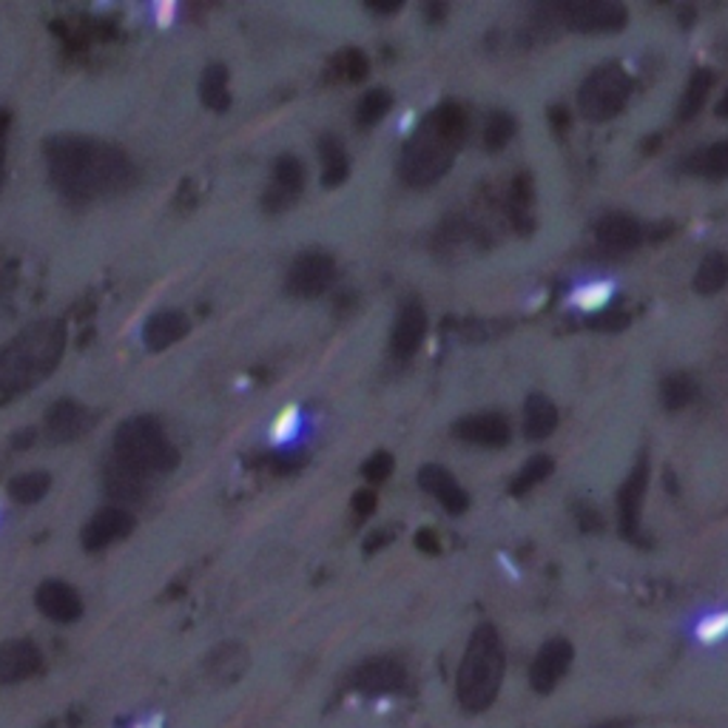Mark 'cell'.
<instances>
[{"label":"cell","mask_w":728,"mask_h":728,"mask_svg":"<svg viewBox=\"0 0 728 728\" xmlns=\"http://www.w3.org/2000/svg\"><path fill=\"white\" fill-rule=\"evenodd\" d=\"M552 470H555V464H552V458H549V456H533V458H529V461H526L524 467H521L519 475L512 478L510 493L515 498L526 496L529 489L538 487L541 481H547L549 475H552Z\"/></svg>","instance_id":"32"},{"label":"cell","mask_w":728,"mask_h":728,"mask_svg":"<svg viewBox=\"0 0 728 728\" xmlns=\"http://www.w3.org/2000/svg\"><path fill=\"white\" fill-rule=\"evenodd\" d=\"M405 666L393 657H373L365 666L356 668L354 689H359L368 698H382V694H393L405 686Z\"/></svg>","instance_id":"17"},{"label":"cell","mask_w":728,"mask_h":728,"mask_svg":"<svg viewBox=\"0 0 728 728\" xmlns=\"http://www.w3.org/2000/svg\"><path fill=\"white\" fill-rule=\"evenodd\" d=\"M558 427V410L544 393H533L524 401V433L529 442H541L552 436Z\"/></svg>","instance_id":"24"},{"label":"cell","mask_w":728,"mask_h":728,"mask_svg":"<svg viewBox=\"0 0 728 728\" xmlns=\"http://www.w3.org/2000/svg\"><path fill=\"white\" fill-rule=\"evenodd\" d=\"M302 186H305V166H302L296 157H291V154L279 157L277 166H273L271 188H268V194H265V208L268 210L288 208V205L299 196Z\"/></svg>","instance_id":"21"},{"label":"cell","mask_w":728,"mask_h":728,"mask_svg":"<svg viewBox=\"0 0 728 728\" xmlns=\"http://www.w3.org/2000/svg\"><path fill=\"white\" fill-rule=\"evenodd\" d=\"M0 291H3V282H0Z\"/></svg>","instance_id":"44"},{"label":"cell","mask_w":728,"mask_h":728,"mask_svg":"<svg viewBox=\"0 0 728 728\" xmlns=\"http://www.w3.org/2000/svg\"><path fill=\"white\" fill-rule=\"evenodd\" d=\"M319 157H322V182L328 188H336L347 180L350 174V157L345 145L339 143L333 135H324L319 140Z\"/></svg>","instance_id":"26"},{"label":"cell","mask_w":728,"mask_h":728,"mask_svg":"<svg viewBox=\"0 0 728 728\" xmlns=\"http://www.w3.org/2000/svg\"><path fill=\"white\" fill-rule=\"evenodd\" d=\"M188 331H191V322H188L186 314H180V310H159L145 322L143 342L149 350L159 354V350H168L180 339H186Z\"/></svg>","instance_id":"23"},{"label":"cell","mask_w":728,"mask_h":728,"mask_svg":"<svg viewBox=\"0 0 728 728\" xmlns=\"http://www.w3.org/2000/svg\"><path fill=\"white\" fill-rule=\"evenodd\" d=\"M629 98H631V77L626 75L624 66L606 63V66L595 68L592 75L580 84L578 108L586 120L603 123L624 112Z\"/></svg>","instance_id":"6"},{"label":"cell","mask_w":728,"mask_h":728,"mask_svg":"<svg viewBox=\"0 0 728 728\" xmlns=\"http://www.w3.org/2000/svg\"><path fill=\"white\" fill-rule=\"evenodd\" d=\"M251 666L248 649L237 640H226L219 643L217 649H210V654L205 657V677H208L214 686H231L237 680L245 677Z\"/></svg>","instance_id":"20"},{"label":"cell","mask_w":728,"mask_h":728,"mask_svg":"<svg viewBox=\"0 0 728 728\" xmlns=\"http://www.w3.org/2000/svg\"><path fill=\"white\" fill-rule=\"evenodd\" d=\"M646 487H649V461L640 458L629 478L617 489V524H621V535L629 541L638 544L640 538V512H643Z\"/></svg>","instance_id":"9"},{"label":"cell","mask_w":728,"mask_h":728,"mask_svg":"<svg viewBox=\"0 0 728 728\" xmlns=\"http://www.w3.org/2000/svg\"><path fill=\"white\" fill-rule=\"evenodd\" d=\"M54 188L72 203L114 196L137 180L135 163L117 145L84 135H54L43 145Z\"/></svg>","instance_id":"1"},{"label":"cell","mask_w":728,"mask_h":728,"mask_svg":"<svg viewBox=\"0 0 728 728\" xmlns=\"http://www.w3.org/2000/svg\"><path fill=\"white\" fill-rule=\"evenodd\" d=\"M698 398V382L689 373H672L661 382V405L668 413L686 410Z\"/></svg>","instance_id":"30"},{"label":"cell","mask_w":728,"mask_h":728,"mask_svg":"<svg viewBox=\"0 0 728 728\" xmlns=\"http://www.w3.org/2000/svg\"><path fill=\"white\" fill-rule=\"evenodd\" d=\"M575 515H578L580 521V529H586V533H598V529H601V515H598L592 507L578 503V507H575Z\"/></svg>","instance_id":"37"},{"label":"cell","mask_w":728,"mask_h":728,"mask_svg":"<svg viewBox=\"0 0 728 728\" xmlns=\"http://www.w3.org/2000/svg\"><path fill=\"white\" fill-rule=\"evenodd\" d=\"M66 350V324L61 319H38L26 324L0 350V407L21 398L54 373Z\"/></svg>","instance_id":"2"},{"label":"cell","mask_w":728,"mask_h":728,"mask_svg":"<svg viewBox=\"0 0 728 728\" xmlns=\"http://www.w3.org/2000/svg\"><path fill=\"white\" fill-rule=\"evenodd\" d=\"M35 603L49 621H58V624H75L77 617L84 615V601L75 586H68L66 580H43L35 592Z\"/></svg>","instance_id":"16"},{"label":"cell","mask_w":728,"mask_h":728,"mask_svg":"<svg viewBox=\"0 0 728 728\" xmlns=\"http://www.w3.org/2000/svg\"><path fill=\"white\" fill-rule=\"evenodd\" d=\"M103 487L105 496L114 501V507L140 503L145 498V493H149V475L135 470V467L120 461V458H112V461L105 464Z\"/></svg>","instance_id":"15"},{"label":"cell","mask_w":728,"mask_h":728,"mask_svg":"<svg viewBox=\"0 0 728 728\" xmlns=\"http://www.w3.org/2000/svg\"><path fill=\"white\" fill-rule=\"evenodd\" d=\"M370 9H375V12H396V9H401V3H387V7H384V3H370Z\"/></svg>","instance_id":"43"},{"label":"cell","mask_w":728,"mask_h":728,"mask_svg":"<svg viewBox=\"0 0 728 728\" xmlns=\"http://www.w3.org/2000/svg\"><path fill=\"white\" fill-rule=\"evenodd\" d=\"M467 137V114L458 103H442L424 117L398 157V174L407 186H433L452 168L456 151Z\"/></svg>","instance_id":"3"},{"label":"cell","mask_w":728,"mask_h":728,"mask_svg":"<svg viewBox=\"0 0 728 728\" xmlns=\"http://www.w3.org/2000/svg\"><path fill=\"white\" fill-rule=\"evenodd\" d=\"M94 424V416L91 410H86L84 405H77L72 398H61L49 407L46 413V436L54 444H66L75 442V438L86 436Z\"/></svg>","instance_id":"11"},{"label":"cell","mask_w":728,"mask_h":728,"mask_svg":"<svg viewBox=\"0 0 728 728\" xmlns=\"http://www.w3.org/2000/svg\"><path fill=\"white\" fill-rule=\"evenodd\" d=\"M424 333H427V310L421 308V302L410 299L405 302V308L398 310L396 324H393V336H391V350L396 359L407 361L413 359L416 350L424 342Z\"/></svg>","instance_id":"14"},{"label":"cell","mask_w":728,"mask_h":728,"mask_svg":"<svg viewBox=\"0 0 728 728\" xmlns=\"http://www.w3.org/2000/svg\"><path fill=\"white\" fill-rule=\"evenodd\" d=\"M728 285V256L720 251H712V254L703 256V263L698 265V273H694V291L700 296H714Z\"/></svg>","instance_id":"27"},{"label":"cell","mask_w":728,"mask_h":728,"mask_svg":"<svg viewBox=\"0 0 728 728\" xmlns=\"http://www.w3.org/2000/svg\"><path fill=\"white\" fill-rule=\"evenodd\" d=\"M595 240L606 251H631L643 242V226L629 214H606L595 222Z\"/></svg>","instance_id":"22"},{"label":"cell","mask_w":728,"mask_h":728,"mask_svg":"<svg viewBox=\"0 0 728 728\" xmlns=\"http://www.w3.org/2000/svg\"><path fill=\"white\" fill-rule=\"evenodd\" d=\"M561 15L572 31H584V35L621 31L629 21L624 3H615V0H575L561 9Z\"/></svg>","instance_id":"8"},{"label":"cell","mask_w":728,"mask_h":728,"mask_svg":"<svg viewBox=\"0 0 728 728\" xmlns=\"http://www.w3.org/2000/svg\"><path fill=\"white\" fill-rule=\"evenodd\" d=\"M114 458H120L145 475H159L171 473L180 461V452L168 442L157 419L135 416L123 421L114 433Z\"/></svg>","instance_id":"5"},{"label":"cell","mask_w":728,"mask_h":728,"mask_svg":"<svg viewBox=\"0 0 728 728\" xmlns=\"http://www.w3.org/2000/svg\"><path fill=\"white\" fill-rule=\"evenodd\" d=\"M416 544H419V549H424V552H438V538L430 529H421L419 535H416Z\"/></svg>","instance_id":"40"},{"label":"cell","mask_w":728,"mask_h":728,"mask_svg":"<svg viewBox=\"0 0 728 728\" xmlns=\"http://www.w3.org/2000/svg\"><path fill=\"white\" fill-rule=\"evenodd\" d=\"M200 98L203 103L208 105L210 112H228V105H231V91H228V68L214 63L203 72L200 77Z\"/></svg>","instance_id":"28"},{"label":"cell","mask_w":728,"mask_h":728,"mask_svg":"<svg viewBox=\"0 0 728 728\" xmlns=\"http://www.w3.org/2000/svg\"><path fill=\"white\" fill-rule=\"evenodd\" d=\"M135 529V515L126 507H103L94 519L86 524L84 529V547L89 552H100V549L112 547L114 541H120Z\"/></svg>","instance_id":"12"},{"label":"cell","mask_w":728,"mask_h":728,"mask_svg":"<svg viewBox=\"0 0 728 728\" xmlns=\"http://www.w3.org/2000/svg\"><path fill=\"white\" fill-rule=\"evenodd\" d=\"M549 120L555 123V128H563V123L570 120V117H566V112H563V108H552V112H549Z\"/></svg>","instance_id":"41"},{"label":"cell","mask_w":728,"mask_h":728,"mask_svg":"<svg viewBox=\"0 0 728 728\" xmlns=\"http://www.w3.org/2000/svg\"><path fill=\"white\" fill-rule=\"evenodd\" d=\"M686 174L703 177V180H723L728 177V140L712 143L706 149L694 151L684 166Z\"/></svg>","instance_id":"25"},{"label":"cell","mask_w":728,"mask_h":728,"mask_svg":"<svg viewBox=\"0 0 728 728\" xmlns=\"http://www.w3.org/2000/svg\"><path fill=\"white\" fill-rule=\"evenodd\" d=\"M393 464H396V461H393L391 452L379 450V452H373V456H370L365 464H361V475H365L368 481H375V484H379V481L391 478Z\"/></svg>","instance_id":"36"},{"label":"cell","mask_w":728,"mask_h":728,"mask_svg":"<svg viewBox=\"0 0 728 728\" xmlns=\"http://www.w3.org/2000/svg\"><path fill=\"white\" fill-rule=\"evenodd\" d=\"M354 510H356V515L368 519L370 512H375V493H370V489H359V493L354 496Z\"/></svg>","instance_id":"38"},{"label":"cell","mask_w":728,"mask_h":728,"mask_svg":"<svg viewBox=\"0 0 728 728\" xmlns=\"http://www.w3.org/2000/svg\"><path fill=\"white\" fill-rule=\"evenodd\" d=\"M456 438L478 447H503L510 442V421L501 413H473L452 424Z\"/></svg>","instance_id":"18"},{"label":"cell","mask_w":728,"mask_h":728,"mask_svg":"<svg viewBox=\"0 0 728 728\" xmlns=\"http://www.w3.org/2000/svg\"><path fill=\"white\" fill-rule=\"evenodd\" d=\"M391 105H393V94L387 89L368 91V94L359 100V105H356V126L359 128L375 126V123L382 120L384 114L391 112Z\"/></svg>","instance_id":"33"},{"label":"cell","mask_w":728,"mask_h":728,"mask_svg":"<svg viewBox=\"0 0 728 728\" xmlns=\"http://www.w3.org/2000/svg\"><path fill=\"white\" fill-rule=\"evenodd\" d=\"M419 487L424 493L436 498L442 503L444 510L450 512V515H461V512L470 507V496H467V489L452 478V473L447 467L442 464H424L419 470Z\"/></svg>","instance_id":"19"},{"label":"cell","mask_w":728,"mask_h":728,"mask_svg":"<svg viewBox=\"0 0 728 728\" xmlns=\"http://www.w3.org/2000/svg\"><path fill=\"white\" fill-rule=\"evenodd\" d=\"M503 668H507V657H503L501 635L493 624H481L467 643L461 666H458V703L473 714L487 712L501 691Z\"/></svg>","instance_id":"4"},{"label":"cell","mask_w":728,"mask_h":728,"mask_svg":"<svg viewBox=\"0 0 728 728\" xmlns=\"http://www.w3.org/2000/svg\"><path fill=\"white\" fill-rule=\"evenodd\" d=\"M714 112H717V117H723V120H726V117H728V91L723 94V100L717 103V108H714Z\"/></svg>","instance_id":"42"},{"label":"cell","mask_w":728,"mask_h":728,"mask_svg":"<svg viewBox=\"0 0 728 728\" xmlns=\"http://www.w3.org/2000/svg\"><path fill=\"white\" fill-rule=\"evenodd\" d=\"M714 86V75L708 68H698L694 75L689 77V84H686L684 98H680V105H677V120L686 123L691 117H698V112L706 105L708 91Z\"/></svg>","instance_id":"29"},{"label":"cell","mask_w":728,"mask_h":728,"mask_svg":"<svg viewBox=\"0 0 728 728\" xmlns=\"http://www.w3.org/2000/svg\"><path fill=\"white\" fill-rule=\"evenodd\" d=\"M336 279V263H333L331 254H322V251H305L302 256H296L288 271L285 288L291 296H299V299H316L322 296L328 288L333 285Z\"/></svg>","instance_id":"7"},{"label":"cell","mask_w":728,"mask_h":728,"mask_svg":"<svg viewBox=\"0 0 728 728\" xmlns=\"http://www.w3.org/2000/svg\"><path fill=\"white\" fill-rule=\"evenodd\" d=\"M7 135H9V112H0V182L7 171Z\"/></svg>","instance_id":"39"},{"label":"cell","mask_w":728,"mask_h":728,"mask_svg":"<svg viewBox=\"0 0 728 728\" xmlns=\"http://www.w3.org/2000/svg\"><path fill=\"white\" fill-rule=\"evenodd\" d=\"M43 666V654L31 640L0 643V686H15L35 677Z\"/></svg>","instance_id":"13"},{"label":"cell","mask_w":728,"mask_h":728,"mask_svg":"<svg viewBox=\"0 0 728 728\" xmlns=\"http://www.w3.org/2000/svg\"><path fill=\"white\" fill-rule=\"evenodd\" d=\"M49 487H52V475L43 473V470H31V473H21L12 478L9 496L17 503H38L49 493Z\"/></svg>","instance_id":"31"},{"label":"cell","mask_w":728,"mask_h":728,"mask_svg":"<svg viewBox=\"0 0 728 728\" xmlns=\"http://www.w3.org/2000/svg\"><path fill=\"white\" fill-rule=\"evenodd\" d=\"M368 58H365V52L361 49H347V52H342L333 61V72H336L339 77H345V80H361V77H368Z\"/></svg>","instance_id":"35"},{"label":"cell","mask_w":728,"mask_h":728,"mask_svg":"<svg viewBox=\"0 0 728 728\" xmlns=\"http://www.w3.org/2000/svg\"><path fill=\"white\" fill-rule=\"evenodd\" d=\"M603 728H612V726H603Z\"/></svg>","instance_id":"45"},{"label":"cell","mask_w":728,"mask_h":728,"mask_svg":"<svg viewBox=\"0 0 728 728\" xmlns=\"http://www.w3.org/2000/svg\"><path fill=\"white\" fill-rule=\"evenodd\" d=\"M572 657H575V649H572L570 640L552 638L538 649L535 654L533 668H529V684L538 694H549L563 680V675L570 672Z\"/></svg>","instance_id":"10"},{"label":"cell","mask_w":728,"mask_h":728,"mask_svg":"<svg viewBox=\"0 0 728 728\" xmlns=\"http://www.w3.org/2000/svg\"><path fill=\"white\" fill-rule=\"evenodd\" d=\"M515 128H519V123H515L512 114L507 112L489 114L487 126H484V145H487V151L507 149L512 137H515Z\"/></svg>","instance_id":"34"}]
</instances>
